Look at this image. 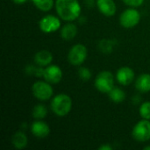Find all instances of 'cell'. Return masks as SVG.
Instances as JSON below:
<instances>
[{"instance_id": "1", "label": "cell", "mask_w": 150, "mask_h": 150, "mask_svg": "<svg viewBox=\"0 0 150 150\" xmlns=\"http://www.w3.org/2000/svg\"><path fill=\"white\" fill-rule=\"evenodd\" d=\"M54 6L58 16L64 21L71 22L80 17L82 8L78 0H56Z\"/></svg>"}, {"instance_id": "2", "label": "cell", "mask_w": 150, "mask_h": 150, "mask_svg": "<svg viewBox=\"0 0 150 150\" xmlns=\"http://www.w3.org/2000/svg\"><path fill=\"white\" fill-rule=\"evenodd\" d=\"M50 107L52 112L56 116L64 117L68 115L72 109V99L69 95L65 93H60L53 98Z\"/></svg>"}, {"instance_id": "3", "label": "cell", "mask_w": 150, "mask_h": 150, "mask_svg": "<svg viewBox=\"0 0 150 150\" xmlns=\"http://www.w3.org/2000/svg\"><path fill=\"white\" fill-rule=\"evenodd\" d=\"M96 89L102 93H109L114 87V76L109 70H103L99 72L94 82Z\"/></svg>"}, {"instance_id": "4", "label": "cell", "mask_w": 150, "mask_h": 150, "mask_svg": "<svg viewBox=\"0 0 150 150\" xmlns=\"http://www.w3.org/2000/svg\"><path fill=\"white\" fill-rule=\"evenodd\" d=\"M32 92L35 98L40 101L49 100L54 94V90L48 82L37 81L32 86Z\"/></svg>"}, {"instance_id": "5", "label": "cell", "mask_w": 150, "mask_h": 150, "mask_svg": "<svg viewBox=\"0 0 150 150\" xmlns=\"http://www.w3.org/2000/svg\"><path fill=\"white\" fill-rule=\"evenodd\" d=\"M87 54V47L84 45L78 43L74 45L69 49L68 54V61L73 66H80L86 60Z\"/></svg>"}, {"instance_id": "6", "label": "cell", "mask_w": 150, "mask_h": 150, "mask_svg": "<svg viewBox=\"0 0 150 150\" xmlns=\"http://www.w3.org/2000/svg\"><path fill=\"white\" fill-rule=\"evenodd\" d=\"M141 21V13L138 10L128 8L125 10L120 16V23L124 28H133Z\"/></svg>"}, {"instance_id": "7", "label": "cell", "mask_w": 150, "mask_h": 150, "mask_svg": "<svg viewBox=\"0 0 150 150\" xmlns=\"http://www.w3.org/2000/svg\"><path fill=\"white\" fill-rule=\"evenodd\" d=\"M133 138L139 142H145L150 140V121L149 120H140L133 128Z\"/></svg>"}, {"instance_id": "8", "label": "cell", "mask_w": 150, "mask_h": 150, "mask_svg": "<svg viewBox=\"0 0 150 150\" xmlns=\"http://www.w3.org/2000/svg\"><path fill=\"white\" fill-rule=\"evenodd\" d=\"M39 27L45 33H52L61 28V20L54 15H47L40 20Z\"/></svg>"}, {"instance_id": "9", "label": "cell", "mask_w": 150, "mask_h": 150, "mask_svg": "<svg viewBox=\"0 0 150 150\" xmlns=\"http://www.w3.org/2000/svg\"><path fill=\"white\" fill-rule=\"evenodd\" d=\"M62 69L54 64H50L44 69V73H43V78L45 81L48 82L49 83H58L62 81Z\"/></svg>"}, {"instance_id": "10", "label": "cell", "mask_w": 150, "mask_h": 150, "mask_svg": "<svg viewBox=\"0 0 150 150\" xmlns=\"http://www.w3.org/2000/svg\"><path fill=\"white\" fill-rule=\"evenodd\" d=\"M116 79L118 83L121 85H129L133 83L134 79V71L129 67H121L117 70Z\"/></svg>"}, {"instance_id": "11", "label": "cell", "mask_w": 150, "mask_h": 150, "mask_svg": "<svg viewBox=\"0 0 150 150\" xmlns=\"http://www.w3.org/2000/svg\"><path fill=\"white\" fill-rule=\"evenodd\" d=\"M31 132L33 135L35 136L36 138L44 139L50 134V127L46 122L38 120L33 122L31 126Z\"/></svg>"}, {"instance_id": "12", "label": "cell", "mask_w": 150, "mask_h": 150, "mask_svg": "<svg viewBox=\"0 0 150 150\" xmlns=\"http://www.w3.org/2000/svg\"><path fill=\"white\" fill-rule=\"evenodd\" d=\"M96 4L99 11L105 16L112 17L115 15L117 6L113 0H97Z\"/></svg>"}, {"instance_id": "13", "label": "cell", "mask_w": 150, "mask_h": 150, "mask_svg": "<svg viewBox=\"0 0 150 150\" xmlns=\"http://www.w3.org/2000/svg\"><path fill=\"white\" fill-rule=\"evenodd\" d=\"M33 59L37 66L44 68L51 64L53 61V54L48 50H40L34 54Z\"/></svg>"}, {"instance_id": "14", "label": "cell", "mask_w": 150, "mask_h": 150, "mask_svg": "<svg viewBox=\"0 0 150 150\" xmlns=\"http://www.w3.org/2000/svg\"><path fill=\"white\" fill-rule=\"evenodd\" d=\"M77 26L73 24V23H67L65 24L60 31L61 33V37L64 40H72L77 34Z\"/></svg>"}, {"instance_id": "15", "label": "cell", "mask_w": 150, "mask_h": 150, "mask_svg": "<svg viewBox=\"0 0 150 150\" xmlns=\"http://www.w3.org/2000/svg\"><path fill=\"white\" fill-rule=\"evenodd\" d=\"M135 88L142 93L150 91V74L144 73L139 76L135 81Z\"/></svg>"}, {"instance_id": "16", "label": "cell", "mask_w": 150, "mask_h": 150, "mask_svg": "<svg viewBox=\"0 0 150 150\" xmlns=\"http://www.w3.org/2000/svg\"><path fill=\"white\" fill-rule=\"evenodd\" d=\"M11 143L17 149H24L28 144V139L26 134L22 131L16 132L11 138Z\"/></svg>"}, {"instance_id": "17", "label": "cell", "mask_w": 150, "mask_h": 150, "mask_svg": "<svg viewBox=\"0 0 150 150\" xmlns=\"http://www.w3.org/2000/svg\"><path fill=\"white\" fill-rule=\"evenodd\" d=\"M108 97L110 100L112 101L113 103L120 104L126 99V93L122 89L118 87H113L112 90H111V91L108 93Z\"/></svg>"}, {"instance_id": "18", "label": "cell", "mask_w": 150, "mask_h": 150, "mask_svg": "<svg viewBox=\"0 0 150 150\" xmlns=\"http://www.w3.org/2000/svg\"><path fill=\"white\" fill-rule=\"evenodd\" d=\"M33 4L42 11H50L55 4L54 0H32Z\"/></svg>"}, {"instance_id": "19", "label": "cell", "mask_w": 150, "mask_h": 150, "mask_svg": "<svg viewBox=\"0 0 150 150\" xmlns=\"http://www.w3.org/2000/svg\"><path fill=\"white\" fill-rule=\"evenodd\" d=\"M32 114L33 117L36 120H43L47 115V109L44 105L39 104L33 107Z\"/></svg>"}, {"instance_id": "20", "label": "cell", "mask_w": 150, "mask_h": 150, "mask_svg": "<svg viewBox=\"0 0 150 150\" xmlns=\"http://www.w3.org/2000/svg\"><path fill=\"white\" fill-rule=\"evenodd\" d=\"M114 42L111 40H102L98 44V48L103 54H111L114 48Z\"/></svg>"}, {"instance_id": "21", "label": "cell", "mask_w": 150, "mask_h": 150, "mask_svg": "<svg viewBox=\"0 0 150 150\" xmlns=\"http://www.w3.org/2000/svg\"><path fill=\"white\" fill-rule=\"evenodd\" d=\"M139 113L141 117L144 120H150V101L143 102L139 109Z\"/></svg>"}, {"instance_id": "22", "label": "cell", "mask_w": 150, "mask_h": 150, "mask_svg": "<svg viewBox=\"0 0 150 150\" xmlns=\"http://www.w3.org/2000/svg\"><path fill=\"white\" fill-rule=\"evenodd\" d=\"M78 76L79 77L84 81V82H87L91 79V70L86 68V67H80L79 69H78Z\"/></svg>"}, {"instance_id": "23", "label": "cell", "mask_w": 150, "mask_h": 150, "mask_svg": "<svg viewBox=\"0 0 150 150\" xmlns=\"http://www.w3.org/2000/svg\"><path fill=\"white\" fill-rule=\"evenodd\" d=\"M122 1L125 4L131 7H139L144 3V0H122Z\"/></svg>"}, {"instance_id": "24", "label": "cell", "mask_w": 150, "mask_h": 150, "mask_svg": "<svg viewBox=\"0 0 150 150\" xmlns=\"http://www.w3.org/2000/svg\"><path fill=\"white\" fill-rule=\"evenodd\" d=\"M98 149L99 150H112V146H110L109 144H103V145H101V146L98 148Z\"/></svg>"}, {"instance_id": "25", "label": "cell", "mask_w": 150, "mask_h": 150, "mask_svg": "<svg viewBox=\"0 0 150 150\" xmlns=\"http://www.w3.org/2000/svg\"><path fill=\"white\" fill-rule=\"evenodd\" d=\"M11 1L16 4H23L26 3L28 0H11Z\"/></svg>"}, {"instance_id": "26", "label": "cell", "mask_w": 150, "mask_h": 150, "mask_svg": "<svg viewBox=\"0 0 150 150\" xmlns=\"http://www.w3.org/2000/svg\"><path fill=\"white\" fill-rule=\"evenodd\" d=\"M144 150H150V146H146L144 149H143Z\"/></svg>"}]
</instances>
